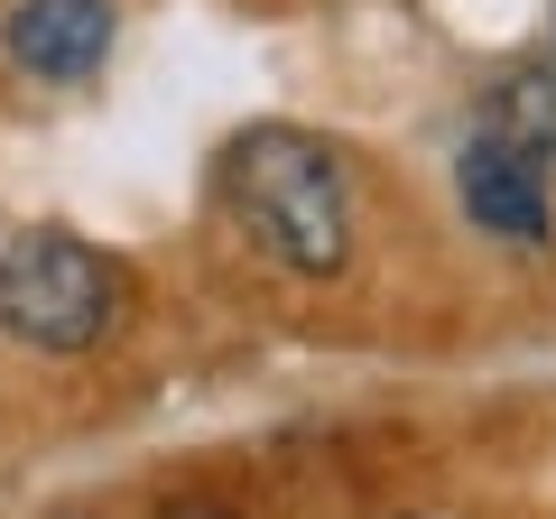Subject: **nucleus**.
<instances>
[{"instance_id":"f257e3e1","label":"nucleus","mask_w":556,"mask_h":519,"mask_svg":"<svg viewBox=\"0 0 556 519\" xmlns=\"http://www.w3.org/2000/svg\"><path fill=\"white\" fill-rule=\"evenodd\" d=\"M223 195H232L241 232L306 279H334L353 251V204H343V159L306 130H241L223 159Z\"/></svg>"},{"instance_id":"f03ea898","label":"nucleus","mask_w":556,"mask_h":519,"mask_svg":"<svg viewBox=\"0 0 556 519\" xmlns=\"http://www.w3.org/2000/svg\"><path fill=\"white\" fill-rule=\"evenodd\" d=\"M0 325L38 353H84L112 325V260L75 232H20L0 251Z\"/></svg>"},{"instance_id":"7ed1b4c3","label":"nucleus","mask_w":556,"mask_h":519,"mask_svg":"<svg viewBox=\"0 0 556 519\" xmlns=\"http://www.w3.org/2000/svg\"><path fill=\"white\" fill-rule=\"evenodd\" d=\"M10 65L38 84H84L112 56V0H20L10 10Z\"/></svg>"},{"instance_id":"20e7f679","label":"nucleus","mask_w":556,"mask_h":519,"mask_svg":"<svg viewBox=\"0 0 556 519\" xmlns=\"http://www.w3.org/2000/svg\"><path fill=\"white\" fill-rule=\"evenodd\" d=\"M455 186H464V214H473L482 232H501V241H547V232H556L547 177H538V167L519 159V149H501L492 130H482L473 149H464Z\"/></svg>"},{"instance_id":"39448f33","label":"nucleus","mask_w":556,"mask_h":519,"mask_svg":"<svg viewBox=\"0 0 556 519\" xmlns=\"http://www.w3.org/2000/svg\"><path fill=\"white\" fill-rule=\"evenodd\" d=\"M482 130H492L501 149H519V159H529L538 177L556 186V84H547V75H510V84H492V102H482Z\"/></svg>"},{"instance_id":"423d86ee","label":"nucleus","mask_w":556,"mask_h":519,"mask_svg":"<svg viewBox=\"0 0 556 519\" xmlns=\"http://www.w3.org/2000/svg\"><path fill=\"white\" fill-rule=\"evenodd\" d=\"M167 519H223V510H204V501H177V510H167Z\"/></svg>"}]
</instances>
